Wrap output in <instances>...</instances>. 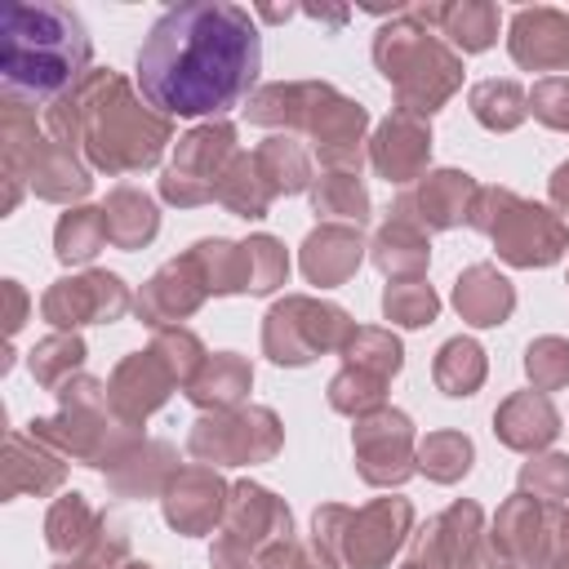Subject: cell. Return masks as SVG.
Returning <instances> with one entry per match:
<instances>
[{"mask_svg":"<svg viewBox=\"0 0 569 569\" xmlns=\"http://www.w3.org/2000/svg\"><path fill=\"white\" fill-rule=\"evenodd\" d=\"M409 520H413V511L405 498H382L356 516L342 507H325V511H316V542L342 551V560L351 569H382L391 560V551L405 542Z\"/></svg>","mask_w":569,"mask_h":569,"instance_id":"ba28073f","label":"cell"},{"mask_svg":"<svg viewBox=\"0 0 569 569\" xmlns=\"http://www.w3.org/2000/svg\"><path fill=\"white\" fill-rule=\"evenodd\" d=\"M49 133L62 147L84 142L89 160L107 173L147 169L169 142L164 116L142 111L116 71H89L67 98H58L49 111Z\"/></svg>","mask_w":569,"mask_h":569,"instance_id":"7a4b0ae2","label":"cell"},{"mask_svg":"<svg viewBox=\"0 0 569 569\" xmlns=\"http://www.w3.org/2000/svg\"><path fill=\"white\" fill-rule=\"evenodd\" d=\"M262 40L240 4L196 0L156 18L138 49V89L164 116H222L258 80Z\"/></svg>","mask_w":569,"mask_h":569,"instance_id":"6da1fadb","label":"cell"},{"mask_svg":"<svg viewBox=\"0 0 569 569\" xmlns=\"http://www.w3.org/2000/svg\"><path fill=\"white\" fill-rule=\"evenodd\" d=\"M102 520L89 511V502L80 493H62L53 507H49V520H44V538L53 551H89L93 538H98Z\"/></svg>","mask_w":569,"mask_h":569,"instance_id":"f1b7e54d","label":"cell"},{"mask_svg":"<svg viewBox=\"0 0 569 569\" xmlns=\"http://www.w3.org/2000/svg\"><path fill=\"white\" fill-rule=\"evenodd\" d=\"M4 298H9V333L22 329V316H27V293L18 280H4Z\"/></svg>","mask_w":569,"mask_h":569,"instance_id":"c3c4849f","label":"cell"},{"mask_svg":"<svg viewBox=\"0 0 569 569\" xmlns=\"http://www.w3.org/2000/svg\"><path fill=\"white\" fill-rule=\"evenodd\" d=\"M365 187L351 178V173H333V178H320L316 187V213H338V218H356L365 222Z\"/></svg>","mask_w":569,"mask_h":569,"instance_id":"7bdbcfd3","label":"cell"},{"mask_svg":"<svg viewBox=\"0 0 569 569\" xmlns=\"http://www.w3.org/2000/svg\"><path fill=\"white\" fill-rule=\"evenodd\" d=\"M520 485H525V493L533 489V498H542V502H560V498H569V458L547 453V458L529 462V467L520 471Z\"/></svg>","mask_w":569,"mask_h":569,"instance_id":"bcb514c9","label":"cell"},{"mask_svg":"<svg viewBox=\"0 0 569 569\" xmlns=\"http://www.w3.org/2000/svg\"><path fill=\"white\" fill-rule=\"evenodd\" d=\"M58 418H31V436L58 453H71V458H84L93 467H107L124 440L107 427L111 422V396L102 382L93 378H76L67 387H58Z\"/></svg>","mask_w":569,"mask_h":569,"instance_id":"8992f818","label":"cell"},{"mask_svg":"<svg viewBox=\"0 0 569 569\" xmlns=\"http://www.w3.org/2000/svg\"><path fill=\"white\" fill-rule=\"evenodd\" d=\"M249 120L258 124H307L316 138V151L333 169H356L360 164V129H365V107L338 98L329 84H267L249 102Z\"/></svg>","mask_w":569,"mask_h":569,"instance_id":"277c9868","label":"cell"},{"mask_svg":"<svg viewBox=\"0 0 569 569\" xmlns=\"http://www.w3.org/2000/svg\"><path fill=\"white\" fill-rule=\"evenodd\" d=\"M89 31L53 0H9L0 9V76L9 98H67L89 71Z\"/></svg>","mask_w":569,"mask_h":569,"instance_id":"3957f363","label":"cell"},{"mask_svg":"<svg viewBox=\"0 0 569 569\" xmlns=\"http://www.w3.org/2000/svg\"><path fill=\"white\" fill-rule=\"evenodd\" d=\"M222 542L240 547V551H271L280 542H289V511L258 485H236L231 493V516H227V533Z\"/></svg>","mask_w":569,"mask_h":569,"instance_id":"9a60e30c","label":"cell"},{"mask_svg":"<svg viewBox=\"0 0 569 569\" xmlns=\"http://www.w3.org/2000/svg\"><path fill=\"white\" fill-rule=\"evenodd\" d=\"M204 289H209V284H204V276H200V262L187 253V258H178V262L160 267V271H156V280L138 293V316H142L147 325L178 320V316H187V311H196V307H200Z\"/></svg>","mask_w":569,"mask_h":569,"instance_id":"2e32d148","label":"cell"},{"mask_svg":"<svg viewBox=\"0 0 569 569\" xmlns=\"http://www.w3.org/2000/svg\"><path fill=\"white\" fill-rule=\"evenodd\" d=\"M80 360H84V342L76 338V333H53V338H44V342H36L31 347V378L40 382V387H67L71 382V369H80Z\"/></svg>","mask_w":569,"mask_h":569,"instance_id":"836d02e7","label":"cell"},{"mask_svg":"<svg viewBox=\"0 0 569 569\" xmlns=\"http://www.w3.org/2000/svg\"><path fill=\"white\" fill-rule=\"evenodd\" d=\"M471 196H476V182L458 169H440L422 182L418 191V209H422V227H453L471 213Z\"/></svg>","mask_w":569,"mask_h":569,"instance_id":"484cf974","label":"cell"},{"mask_svg":"<svg viewBox=\"0 0 569 569\" xmlns=\"http://www.w3.org/2000/svg\"><path fill=\"white\" fill-rule=\"evenodd\" d=\"M471 222L480 231H489L498 253L516 267H547L565 253V227L547 209H538L511 191H498V187L476 191Z\"/></svg>","mask_w":569,"mask_h":569,"instance_id":"52a82bcc","label":"cell"},{"mask_svg":"<svg viewBox=\"0 0 569 569\" xmlns=\"http://www.w3.org/2000/svg\"><path fill=\"white\" fill-rule=\"evenodd\" d=\"M511 53L520 67H569V13L560 9H525L511 22Z\"/></svg>","mask_w":569,"mask_h":569,"instance_id":"e0dca14e","label":"cell"},{"mask_svg":"<svg viewBox=\"0 0 569 569\" xmlns=\"http://www.w3.org/2000/svg\"><path fill=\"white\" fill-rule=\"evenodd\" d=\"M236 129L231 124H204V129H191L182 142H178V156L169 164V173L160 178V191L164 200L173 204H200L218 191L227 164L236 160Z\"/></svg>","mask_w":569,"mask_h":569,"instance_id":"30bf717a","label":"cell"},{"mask_svg":"<svg viewBox=\"0 0 569 569\" xmlns=\"http://www.w3.org/2000/svg\"><path fill=\"white\" fill-rule=\"evenodd\" d=\"M560 529H565V547H569V516H565V525H560Z\"/></svg>","mask_w":569,"mask_h":569,"instance_id":"816d5d0a","label":"cell"},{"mask_svg":"<svg viewBox=\"0 0 569 569\" xmlns=\"http://www.w3.org/2000/svg\"><path fill=\"white\" fill-rule=\"evenodd\" d=\"M373 58L382 76L400 89L405 111H436V102H445L458 84V58L440 49L427 31H413L405 22L378 31Z\"/></svg>","mask_w":569,"mask_h":569,"instance_id":"5b68a950","label":"cell"},{"mask_svg":"<svg viewBox=\"0 0 569 569\" xmlns=\"http://www.w3.org/2000/svg\"><path fill=\"white\" fill-rule=\"evenodd\" d=\"M342 351H347L351 369H365L373 378H387V373L400 369V342L391 333H382V329H356Z\"/></svg>","mask_w":569,"mask_h":569,"instance_id":"74e56055","label":"cell"},{"mask_svg":"<svg viewBox=\"0 0 569 569\" xmlns=\"http://www.w3.org/2000/svg\"><path fill=\"white\" fill-rule=\"evenodd\" d=\"M418 467H422L431 480H458V476H467V467H471V440L458 436V431H436V436L422 440Z\"/></svg>","mask_w":569,"mask_h":569,"instance_id":"8d00e7d4","label":"cell"},{"mask_svg":"<svg viewBox=\"0 0 569 569\" xmlns=\"http://www.w3.org/2000/svg\"><path fill=\"white\" fill-rule=\"evenodd\" d=\"M124 307H129V293H124L120 276H111V271H84V276L58 280L40 302L44 320L58 329L93 325V320H120Z\"/></svg>","mask_w":569,"mask_h":569,"instance_id":"7c38bea8","label":"cell"},{"mask_svg":"<svg viewBox=\"0 0 569 569\" xmlns=\"http://www.w3.org/2000/svg\"><path fill=\"white\" fill-rule=\"evenodd\" d=\"M249 382H253V373H249V365L240 360V356H231V351H222V356H213V360H204V369L191 378V387H187V396L196 400V405H213V409H231L244 391H249Z\"/></svg>","mask_w":569,"mask_h":569,"instance_id":"83f0119b","label":"cell"},{"mask_svg":"<svg viewBox=\"0 0 569 569\" xmlns=\"http://www.w3.org/2000/svg\"><path fill=\"white\" fill-rule=\"evenodd\" d=\"M551 196H556V204L569 213V164H560V169L551 173Z\"/></svg>","mask_w":569,"mask_h":569,"instance_id":"681fc988","label":"cell"},{"mask_svg":"<svg viewBox=\"0 0 569 569\" xmlns=\"http://www.w3.org/2000/svg\"><path fill=\"white\" fill-rule=\"evenodd\" d=\"M436 307L440 302L422 280H400V284H387V293H382L387 320H400V325H427L436 316Z\"/></svg>","mask_w":569,"mask_h":569,"instance_id":"b9f144b4","label":"cell"},{"mask_svg":"<svg viewBox=\"0 0 569 569\" xmlns=\"http://www.w3.org/2000/svg\"><path fill=\"white\" fill-rule=\"evenodd\" d=\"M529 102H533V116H538V120H547V124H556V129H569V80H565V76L542 80Z\"/></svg>","mask_w":569,"mask_h":569,"instance_id":"7dc6e473","label":"cell"},{"mask_svg":"<svg viewBox=\"0 0 569 569\" xmlns=\"http://www.w3.org/2000/svg\"><path fill=\"white\" fill-rule=\"evenodd\" d=\"M493 547L516 551V556H538V547H542V511L533 507L529 493H516L498 511V520H493Z\"/></svg>","mask_w":569,"mask_h":569,"instance_id":"1f68e13d","label":"cell"},{"mask_svg":"<svg viewBox=\"0 0 569 569\" xmlns=\"http://www.w3.org/2000/svg\"><path fill=\"white\" fill-rule=\"evenodd\" d=\"M253 160H258V169H262V178H267V187L276 196L280 191H302L311 182L307 178V156H302V147L293 138H267Z\"/></svg>","mask_w":569,"mask_h":569,"instance_id":"d6a6232c","label":"cell"},{"mask_svg":"<svg viewBox=\"0 0 569 569\" xmlns=\"http://www.w3.org/2000/svg\"><path fill=\"white\" fill-rule=\"evenodd\" d=\"M222 511V480L204 467L178 471L164 489V516L178 533H204Z\"/></svg>","mask_w":569,"mask_h":569,"instance_id":"d6986e66","label":"cell"},{"mask_svg":"<svg viewBox=\"0 0 569 569\" xmlns=\"http://www.w3.org/2000/svg\"><path fill=\"white\" fill-rule=\"evenodd\" d=\"M271 196H276V191L267 187V178H262V169H258L253 156H236V160L227 164L222 182H218V200L231 204L240 218H262L267 204H271Z\"/></svg>","mask_w":569,"mask_h":569,"instance_id":"f546056e","label":"cell"},{"mask_svg":"<svg viewBox=\"0 0 569 569\" xmlns=\"http://www.w3.org/2000/svg\"><path fill=\"white\" fill-rule=\"evenodd\" d=\"M409 440H413V427H409L405 413H396V409L365 413L360 427H356V462H360V476L369 485H400L413 471Z\"/></svg>","mask_w":569,"mask_h":569,"instance_id":"4fadbf2b","label":"cell"},{"mask_svg":"<svg viewBox=\"0 0 569 569\" xmlns=\"http://www.w3.org/2000/svg\"><path fill=\"white\" fill-rule=\"evenodd\" d=\"M156 351L164 356V365L173 369L178 382L191 387V378L204 369V351H200V338L187 333V329H160L156 333Z\"/></svg>","mask_w":569,"mask_h":569,"instance_id":"ee69618b","label":"cell"},{"mask_svg":"<svg viewBox=\"0 0 569 569\" xmlns=\"http://www.w3.org/2000/svg\"><path fill=\"white\" fill-rule=\"evenodd\" d=\"M493 431H498L502 445H511V449H542V445L560 431V418H556V409H551L547 396L525 391V396H511V400L498 409Z\"/></svg>","mask_w":569,"mask_h":569,"instance_id":"44dd1931","label":"cell"},{"mask_svg":"<svg viewBox=\"0 0 569 569\" xmlns=\"http://www.w3.org/2000/svg\"><path fill=\"white\" fill-rule=\"evenodd\" d=\"M471 111L489 129H511L525 120V93L516 80H485L471 89Z\"/></svg>","mask_w":569,"mask_h":569,"instance_id":"d590c367","label":"cell"},{"mask_svg":"<svg viewBox=\"0 0 569 569\" xmlns=\"http://www.w3.org/2000/svg\"><path fill=\"white\" fill-rule=\"evenodd\" d=\"M62 480V462L36 440V436H22V431H9L4 436V493L18 498V493H44Z\"/></svg>","mask_w":569,"mask_h":569,"instance_id":"ffe728a7","label":"cell"},{"mask_svg":"<svg viewBox=\"0 0 569 569\" xmlns=\"http://www.w3.org/2000/svg\"><path fill=\"white\" fill-rule=\"evenodd\" d=\"M53 569H102L98 560H76V565H53Z\"/></svg>","mask_w":569,"mask_h":569,"instance_id":"f907efd6","label":"cell"},{"mask_svg":"<svg viewBox=\"0 0 569 569\" xmlns=\"http://www.w3.org/2000/svg\"><path fill=\"white\" fill-rule=\"evenodd\" d=\"M356 262H360V236L347 231V227H320V231H311L307 244H302V271H307V280H316V284H338V280H347V276L356 271Z\"/></svg>","mask_w":569,"mask_h":569,"instance_id":"603a6c76","label":"cell"},{"mask_svg":"<svg viewBox=\"0 0 569 569\" xmlns=\"http://www.w3.org/2000/svg\"><path fill=\"white\" fill-rule=\"evenodd\" d=\"M471 520H480V511L471 502L449 507L440 520H431L413 547V556L405 560V569H449L458 556H467V542H458V529H467Z\"/></svg>","mask_w":569,"mask_h":569,"instance_id":"d4e9b609","label":"cell"},{"mask_svg":"<svg viewBox=\"0 0 569 569\" xmlns=\"http://www.w3.org/2000/svg\"><path fill=\"white\" fill-rule=\"evenodd\" d=\"M382 382H387V378H373V373H365V369H342V373L329 382V400H333V409L365 418V413L382 409Z\"/></svg>","mask_w":569,"mask_h":569,"instance_id":"ab89813d","label":"cell"},{"mask_svg":"<svg viewBox=\"0 0 569 569\" xmlns=\"http://www.w3.org/2000/svg\"><path fill=\"white\" fill-rule=\"evenodd\" d=\"M485 378V356L471 338H453L440 347L436 356V382L449 391V396H471Z\"/></svg>","mask_w":569,"mask_h":569,"instance_id":"e575fe53","label":"cell"},{"mask_svg":"<svg viewBox=\"0 0 569 569\" xmlns=\"http://www.w3.org/2000/svg\"><path fill=\"white\" fill-rule=\"evenodd\" d=\"M173 382H178V378H173V369L164 365V356H160L156 347H151V351H138V356H129V360L116 369V378H111V387H107L111 413H116L120 422H142L151 409L164 405V396H169Z\"/></svg>","mask_w":569,"mask_h":569,"instance_id":"5bb4252c","label":"cell"},{"mask_svg":"<svg viewBox=\"0 0 569 569\" xmlns=\"http://www.w3.org/2000/svg\"><path fill=\"white\" fill-rule=\"evenodd\" d=\"M525 369H529V378H533L538 391H551V387L569 382V342H560V338H538V342L529 347V356H525Z\"/></svg>","mask_w":569,"mask_h":569,"instance_id":"f6af8a7d","label":"cell"},{"mask_svg":"<svg viewBox=\"0 0 569 569\" xmlns=\"http://www.w3.org/2000/svg\"><path fill=\"white\" fill-rule=\"evenodd\" d=\"M373 262L391 276H405V271H422L427 267V236H422V218H413V204L400 200L391 222L378 231L373 240Z\"/></svg>","mask_w":569,"mask_h":569,"instance_id":"7402d4cb","label":"cell"},{"mask_svg":"<svg viewBox=\"0 0 569 569\" xmlns=\"http://www.w3.org/2000/svg\"><path fill=\"white\" fill-rule=\"evenodd\" d=\"M453 302L471 325H502L511 316L516 293L493 267H471V271H462L458 289H453Z\"/></svg>","mask_w":569,"mask_h":569,"instance_id":"cb8c5ba5","label":"cell"},{"mask_svg":"<svg viewBox=\"0 0 569 569\" xmlns=\"http://www.w3.org/2000/svg\"><path fill=\"white\" fill-rule=\"evenodd\" d=\"M280 445V427L271 409H218V418H200L191 431V453L209 462H262Z\"/></svg>","mask_w":569,"mask_h":569,"instance_id":"8fae6325","label":"cell"},{"mask_svg":"<svg viewBox=\"0 0 569 569\" xmlns=\"http://www.w3.org/2000/svg\"><path fill=\"white\" fill-rule=\"evenodd\" d=\"M351 333L356 329H351L347 311H338L329 302H311V298H284L267 316L262 347L276 365H307L311 356H320L329 347H347Z\"/></svg>","mask_w":569,"mask_h":569,"instance_id":"9c48e42d","label":"cell"},{"mask_svg":"<svg viewBox=\"0 0 569 569\" xmlns=\"http://www.w3.org/2000/svg\"><path fill=\"white\" fill-rule=\"evenodd\" d=\"M284 271H289V258H284V249H280L271 236H253V240L244 244V289H249V293L276 289V284L284 280Z\"/></svg>","mask_w":569,"mask_h":569,"instance_id":"f35d334b","label":"cell"},{"mask_svg":"<svg viewBox=\"0 0 569 569\" xmlns=\"http://www.w3.org/2000/svg\"><path fill=\"white\" fill-rule=\"evenodd\" d=\"M102 213H107V236H111L120 249H138V244H147V240L156 236V227H160L156 204H151L138 187H116V191L107 196Z\"/></svg>","mask_w":569,"mask_h":569,"instance_id":"4316f807","label":"cell"},{"mask_svg":"<svg viewBox=\"0 0 569 569\" xmlns=\"http://www.w3.org/2000/svg\"><path fill=\"white\" fill-rule=\"evenodd\" d=\"M431 156V133L413 111H396L373 138V169L387 182H409Z\"/></svg>","mask_w":569,"mask_h":569,"instance_id":"ac0fdd59","label":"cell"},{"mask_svg":"<svg viewBox=\"0 0 569 569\" xmlns=\"http://www.w3.org/2000/svg\"><path fill=\"white\" fill-rule=\"evenodd\" d=\"M107 213L102 209H67L58 218V231H53V253L62 262H89L102 244H107Z\"/></svg>","mask_w":569,"mask_h":569,"instance_id":"4dcf8cb0","label":"cell"},{"mask_svg":"<svg viewBox=\"0 0 569 569\" xmlns=\"http://www.w3.org/2000/svg\"><path fill=\"white\" fill-rule=\"evenodd\" d=\"M422 18H440L449 27V36L471 53L485 49L493 40V9L485 4H462V9H422Z\"/></svg>","mask_w":569,"mask_h":569,"instance_id":"60d3db41","label":"cell"},{"mask_svg":"<svg viewBox=\"0 0 569 569\" xmlns=\"http://www.w3.org/2000/svg\"><path fill=\"white\" fill-rule=\"evenodd\" d=\"M124 569H151V565H124Z\"/></svg>","mask_w":569,"mask_h":569,"instance_id":"f5cc1de1","label":"cell"}]
</instances>
